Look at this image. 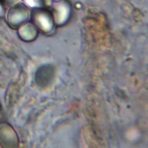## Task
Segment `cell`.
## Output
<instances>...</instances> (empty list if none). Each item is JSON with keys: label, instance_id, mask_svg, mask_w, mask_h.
I'll use <instances>...</instances> for the list:
<instances>
[{"label": "cell", "instance_id": "obj_2", "mask_svg": "<svg viewBox=\"0 0 148 148\" xmlns=\"http://www.w3.org/2000/svg\"><path fill=\"white\" fill-rule=\"evenodd\" d=\"M35 23L37 27L44 32H49L53 26V20L50 16L47 13H38L35 16Z\"/></svg>", "mask_w": 148, "mask_h": 148}, {"label": "cell", "instance_id": "obj_1", "mask_svg": "<svg viewBox=\"0 0 148 148\" xmlns=\"http://www.w3.org/2000/svg\"><path fill=\"white\" fill-rule=\"evenodd\" d=\"M55 71L53 65L46 64L40 66L36 73V83L40 87H46L53 80Z\"/></svg>", "mask_w": 148, "mask_h": 148}]
</instances>
